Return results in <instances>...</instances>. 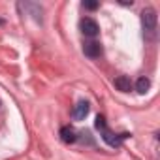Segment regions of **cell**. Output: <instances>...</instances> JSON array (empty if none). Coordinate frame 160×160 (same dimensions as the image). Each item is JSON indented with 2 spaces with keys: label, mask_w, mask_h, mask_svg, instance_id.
<instances>
[{
  "label": "cell",
  "mask_w": 160,
  "mask_h": 160,
  "mask_svg": "<svg viewBox=\"0 0 160 160\" xmlns=\"http://www.w3.org/2000/svg\"><path fill=\"white\" fill-rule=\"evenodd\" d=\"M141 23H143V30H145L147 38L152 40L156 34V12L152 8H145L141 12Z\"/></svg>",
  "instance_id": "obj_1"
},
{
  "label": "cell",
  "mask_w": 160,
  "mask_h": 160,
  "mask_svg": "<svg viewBox=\"0 0 160 160\" xmlns=\"http://www.w3.org/2000/svg\"><path fill=\"white\" fill-rule=\"evenodd\" d=\"M79 27H81V32H83L85 36H91V38L98 36V32H100V28H98V23H96L94 19H91V17H85V19H81Z\"/></svg>",
  "instance_id": "obj_2"
},
{
  "label": "cell",
  "mask_w": 160,
  "mask_h": 160,
  "mask_svg": "<svg viewBox=\"0 0 160 160\" xmlns=\"http://www.w3.org/2000/svg\"><path fill=\"white\" fill-rule=\"evenodd\" d=\"M124 138H128V134L115 136V134H111L108 128H106V130H102V139H104L109 147H119V145H121V139H124Z\"/></svg>",
  "instance_id": "obj_3"
},
{
  "label": "cell",
  "mask_w": 160,
  "mask_h": 160,
  "mask_svg": "<svg viewBox=\"0 0 160 160\" xmlns=\"http://www.w3.org/2000/svg\"><path fill=\"white\" fill-rule=\"evenodd\" d=\"M83 53L89 57V58H98L102 55V45L98 42H87L83 45Z\"/></svg>",
  "instance_id": "obj_4"
},
{
  "label": "cell",
  "mask_w": 160,
  "mask_h": 160,
  "mask_svg": "<svg viewBox=\"0 0 160 160\" xmlns=\"http://www.w3.org/2000/svg\"><path fill=\"white\" fill-rule=\"evenodd\" d=\"M113 83H115V89L121 91V92H130V91H132V81H130V77H126V75L115 77Z\"/></svg>",
  "instance_id": "obj_5"
},
{
  "label": "cell",
  "mask_w": 160,
  "mask_h": 160,
  "mask_svg": "<svg viewBox=\"0 0 160 160\" xmlns=\"http://www.w3.org/2000/svg\"><path fill=\"white\" fill-rule=\"evenodd\" d=\"M87 115H89V104H87V102H79V104L73 108V119H75V121H83Z\"/></svg>",
  "instance_id": "obj_6"
},
{
  "label": "cell",
  "mask_w": 160,
  "mask_h": 160,
  "mask_svg": "<svg viewBox=\"0 0 160 160\" xmlns=\"http://www.w3.org/2000/svg\"><path fill=\"white\" fill-rule=\"evenodd\" d=\"M60 139H62L64 143H73V141H77L75 130H73L72 126H62V128H60Z\"/></svg>",
  "instance_id": "obj_7"
},
{
  "label": "cell",
  "mask_w": 160,
  "mask_h": 160,
  "mask_svg": "<svg viewBox=\"0 0 160 160\" xmlns=\"http://www.w3.org/2000/svg\"><path fill=\"white\" fill-rule=\"evenodd\" d=\"M21 8L28 10V12H30V15H32L38 23H42V13H43V10H42L38 4H30V2H27V4H21Z\"/></svg>",
  "instance_id": "obj_8"
},
{
  "label": "cell",
  "mask_w": 160,
  "mask_h": 160,
  "mask_svg": "<svg viewBox=\"0 0 160 160\" xmlns=\"http://www.w3.org/2000/svg\"><path fill=\"white\" fill-rule=\"evenodd\" d=\"M149 89H151V79H149V77L143 75V77H139L138 81H136V91H138L139 94H145Z\"/></svg>",
  "instance_id": "obj_9"
},
{
  "label": "cell",
  "mask_w": 160,
  "mask_h": 160,
  "mask_svg": "<svg viewBox=\"0 0 160 160\" xmlns=\"http://www.w3.org/2000/svg\"><path fill=\"white\" fill-rule=\"evenodd\" d=\"M94 126H96L98 130H106V119H104L102 115H98L96 121H94Z\"/></svg>",
  "instance_id": "obj_10"
},
{
  "label": "cell",
  "mask_w": 160,
  "mask_h": 160,
  "mask_svg": "<svg viewBox=\"0 0 160 160\" xmlns=\"http://www.w3.org/2000/svg\"><path fill=\"white\" fill-rule=\"evenodd\" d=\"M83 8H87V10H96V8H98V2H83Z\"/></svg>",
  "instance_id": "obj_11"
}]
</instances>
